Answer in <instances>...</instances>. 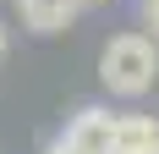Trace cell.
<instances>
[{"label":"cell","mask_w":159,"mask_h":154,"mask_svg":"<svg viewBox=\"0 0 159 154\" xmlns=\"http://www.w3.org/2000/svg\"><path fill=\"white\" fill-rule=\"evenodd\" d=\"M154 154H159V149H154Z\"/></svg>","instance_id":"9c48e42d"},{"label":"cell","mask_w":159,"mask_h":154,"mask_svg":"<svg viewBox=\"0 0 159 154\" xmlns=\"http://www.w3.org/2000/svg\"><path fill=\"white\" fill-rule=\"evenodd\" d=\"M143 22H148V39L159 44V0H143Z\"/></svg>","instance_id":"5b68a950"},{"label":"cell","mask_w":159,"mask_h":154,"mask_svg":"<svg viewBox=\"0 0 159 154\" xmlns=\"http://www.w3.org/2000/svg\"><path fill=\"white\" fill-rule=\"evenodd\" d=\"M99 77H104V88L121 94V99H137V94L154 88L159 77V44L148 33H115L104 55H99Z\"/></svg>","instance_id":"6da1fadb"},{"label":"cell","mask_w":159,"mask_h":154,"mask_svg":"<svg viewBox=\"0 0 159 154\" xmlns=\"http://www.w3.org/2000/svg\"><path fill=\"white\" fill-rule=\"evenodd\" d=\"M44 154H71V149H66V143H61V138H55V143H49V149H44Z\"/></svg>","instance_id":"8992f818"},{"label":"cell","mask_w":159,"mask_h":154,"mask_svg":"<svg viewBox=\"0 0 159 154\" xmlns=\"http://www.w3.org/2000/svg\"><path fill=\"white\" fill-rule=\"evenodd\" d=\"M0 55H6V22H0Z\"/></svg>","instance_id":"52a82bcc"},{"label":"cell","mask_w":159,"mask_h":154,"mask_svg":"<svg viewBox=\"0 0 159 154\" xmlns=\"http://www.w3.org/2000/svg\"><path fill=\"white\" fill-rule=\"evenodd\" d=\"M77 6H99V0H77Z\"/></svg>","instance_id":"ba28073f"},{"label":"cell","mask_w":159,"mask_h":154,"mask_svg":"<svg viewBox=\"0 0 159 154\" xmlns=\"http://www.w3.org/2000/svg\"><path fill=\"white\" fill-rule=\"evenodd\" d=\"M110 138H115V116L104 105H82L61 132V143L71 154H110Z\"/></svg>","instance_id":"7a4b0ae2"},{"label":"cell","mask_w":159,"mask_h":154,"mask_svg":"<svg viewBox=\"0 0 159 154\" xmlns=\"http://www.w3.org/2000/svg\"><path fill=\"white\" fill-rule=\"evenodd\" d=\"M77 0H22V22H28L33 33H61L77 22Z\"/></svg>","instance_id":"277c9868"},{"label":"cell","mask_w":159,"mask_h":154,"mask_svg":"<svg viewBox=\"0 0 159 154\" xmlns=\"http://www.w3.org/2000/svg\"><path fill=\"white\" fill-rule=\"evenodd\" d=\"M159 149V116H115L110 154H154Z\"/></svg>","instance_id":"3957f363"}]
</instances>
